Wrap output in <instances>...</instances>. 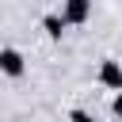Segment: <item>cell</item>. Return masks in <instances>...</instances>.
<instances>
[{
	"instance_id": "cell-1",
	"label": "cell",
	"mask_w": 122,
	"mask_h": 122,
	"mask_svg": "<svg viewBox=\"0 0 122 122\" xmlns=\"http://www.w3.org/2000/svg\"><path fill=\"white\" fill-rule=\"evenodd\" d=\"M88 11H92V0H69L61 19H65V23H84V19H88Z\"/></svg>"
},
{
	"instance_id": "cell-2",
	"label": "cell",
	"mask_w": 122,
	"mask_h": 122,
	"mask_svg": "<svg viewBox=\"0 0 122 122\" xmlns=\"http://www.w3.org/2000/svg\"><path fill=\"white\" fill-rule=\"evenodd\" d=\"M0 69H4L8 76H19V72H23V57H19V50H0Z\"/></svg>"
},
{
	"instance_id": "cell-3",
	"label": "cell",
	"mask_w": 122,
	"mask_h": 122,
	"mask_svg": "<svg viewBox=\"0 0 122 122\" xmlns=\"http://www.w3.org/2000/svg\"><path fill=\"white\" fill-rule=\"evenodd\" d=\"M99 80H103L107 88H118V92H122V69H118L114 61H103V69H99Z\"/></svg>"
},
{
	"instance_id": "cell-4",
	"label": "cell",
	"mask_w": 122,
	"mask_h": 122,
	"mask_svg": "<svg viewBox=\"0 0 122 122\" xmlns=\"http://www.w3.org/2000/svg\"><path fill=\"white\" fill-rule=\"evenodd\" d=\"M61 30H65V19H57V15H46V34L61 38Z\"/></svg>"
},
{
	"instance_id": "cell-5",
	"label": "cell",
	"mask_w": 122,
	"mask_h": 122,
	"mask_svg": "<svg viewBox=\"0 0 122 122\" xmlns=\"http://www.w3.org/2000/svg\"><path fill=\"white\" fill-rule=\"evenodd\" d=\"M72 122H95V118H92L88 111H72Z\"/></svg>"
},
{
	"instance_id": "cell-6",
	"label": "cell",
	"mask_w": 122,
	"mask_h": 122,
	"mask_svg": "<svg viewBox=\"0 0 122 122\" xmlns=\"http://www.w3.org/2000/svg\"><path fill=\"white\" fill-rule=\"evenodd\" d=\"M114 114H118V118H122V92H118V95H114Z\"/></svg>"
}]
</instances>
